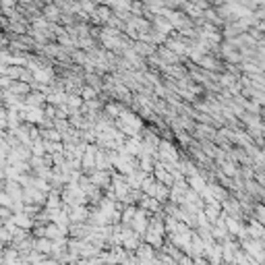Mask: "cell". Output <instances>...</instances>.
Here are the masks:
<instances>
[{"label":"cell","mask_w":265,"mask_h":265,"mask_svg":"<svg viewBox=\"0 0 265 265\" xmlns=\"http://www.w3.org/2000/svg\"><path fill=\"white\" fill-rule=\"evenodd\" d=\"M42 15L50 21V23H58L60 25V19H63V11L54 5V3H52V5H46L44 9H42Z\"/></svg>","instance_id":"1"},{"label":"cell","mask_w":265,"mask_h":265,"mask_svg":"<svg viewBox=\"0 0 265 265\" xmlns=\"http://www.w3.org/2000/svg\"><path fill=\"white\" fill-rule=\"evenodd\" d=\"M222 170L228 176H236V164L234 162H222Z\"/></svg>","instance_id":"2"},{"label":"cell","mask_w":265,"mask_h":265,"mask_svg":"<svg viewBox=\"0 0 265 265\" xmlns=\"http://www.w3.org/2000/svg\"><path fill=\"white\" fill-rule=\"evenodd\" d=\"M131 3H137V0H131Z\"/></svg>","instance_id":"3"}]
</instances>
